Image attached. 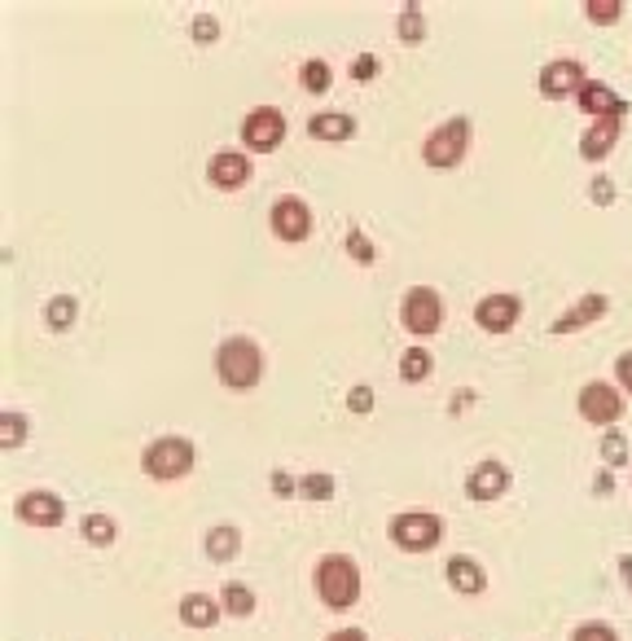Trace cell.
<instances>
[{"mask_svg": "<svg viewBox=\"0 0 632 641\" xmlns=\"http://www.w3.org/2000/svg\"><path fill=\"white\" fill-rule=\"evenodd\" d=\"M216 378L229 391H255L260 378H264V351H260V343L247 338V334H229L216 347Z\"/></svg>", "mask_w": 632, "mask_h": 641, "instance_id": "1", "label": "cell"}, {"mask_svg": "<svg viewBox=\"0 0 632 641\" xmlns=\"http://www.w3.org/2000/svg\"><path fill=\"white\" fill-rule=\"evenodd\" d=\"M313 585H316V598H320L329 611H351V607L360 602V589H364L360 567H356V558H347V554H325V558L313 567Z\"/></svg>", "mask_w": 632, "mask_h": 641, "instance_id": "2", "label": "cell"}, {"mask_svg": "<svg viewBox=\"0 0 632 641\" xmlns=\"http://www.w3.org/2000/svg\"><path fill=\"white\" fill-rule=\"evenodd\" d=\"M194 461H198V448L189 435H159L145 444L141 453V470L154 479V484H176V479H189L194 475Z\"/></svg>", "mask_w": 632, "mask_h": 641, "instance_id": "3", "label": "cell"}, {"mask_svg": "<svg viewBox=\"0 0 632 641\" xmlns=\"http://www.w3.org/2000/svg\"><path fill=\"white\" fill-rule=\"evenodd\" d=\"M470 137H475V123H470L466 115L444 119V123L422 141V163L435 167V172H453V167H461L466 154H470Z\"/></svg>", "mask_w": 632, "mask_h": 641, "instance_id": "4", "label": "cell"}, {"mask_svg": "<svg viewBox=\"0 0 632 641\" xmlns=\"http://www.w3.org/2000/svg\"><path fill=\"white\" fill-rule=\"evenodd\" d=\"M386 532L400 554H431L444 541V519L435 510H400V514H391Z\"/></svg>", "mask_w": 632, "mask_h": 641, "instance_id": "5", "label": "cell"}, {"mask_svg": "<svg viewBox=\"0 0 632 641\" xmlns=\"http://www.w3.org/2000/svg\"><path fill=\"white\" fill-rule=\"evenodd\" d=\"M400 325L417 343H426L431 334H439V325H444V295L435 286H408L404 300H400Z\"/></svg>", "mask_w": 632, "mask_h": 641, "instance_id": "6", "label": "cell"}, {"mask_svg": "<svg viewBox=\"0 0 632 641\" xmlns=\"http://www.w3.org/2000/svg\"><path fill=\"white\" fill-rule=\"evenodd\" d=\"M629 395L615 387V382H585L580 387V395H576V404H580V417L589 422V426H607V431H615V422L624 417V404Z\"/></svg>", "mask_w": 632, "mask_h": 641, "instance_id": "7", "label": "cell"}, {"mask_svg": "<svg viewBox=\"0 0 632 641\" xmlns=\"http://www.w3.org/2000/svg\"><path fill=\"white\" fill-rule=\"evenodd\" d=\"M286 141V115L277 106H255L242 119V145L251 154H273Z\"/></svg>", "mask_w": 632, "mask_h": 641, "instance_id": "8", "label": "cell"}, {"mask_svg": "<svg viewBox=\"0 0 632 641\" xmlns=\"http://www.w3.org/2000/svg\"><path fill=\"white\" fill-rule=\"evenodd\" d=\"M269 229L277 233V242H308L313 233V207L299 198V194H282L273 207H269Z\"/></svg>", "mask_w": 632, "mask_h": 641, "instance_id": "9", "label": "cell"}, {"mask_svg": "<svg viewBox=\"0 0 632 641\" xmlns=\"http://www.w3.org/2000/svg\"><path fill=\"white\" fill-rule=\"evenodd\" d=\"M585 84H589V75H585V66H580L576 57H554V62H545V66H541V79H536V88H541L545 101L580 97Z\"/></svg>", "mask_w": 632, "mask_h": 641, "instance_id": "10", "label": "cell"}, {"mask_svg": "<svg viewBox=\"0 0 632 641\" xmlns=\"http://www.w3.org/2000/svg\"><path fill=\"white\" fill-rule=\"evenodd\" d=\"M13 514L26 528H62L66 523V501L57 492H48V488H31V492H22L13 501Z\"/></svg>", "mask_w": 632, "mask_h": 641, "instance_id": "11", "label": "cell"}, {"mask_svg": "<svg viewBox=\"0 0 632 641\" xmlns=\"http://www.w3.org/2000/svg\"><path fill=\"white\" fill-rule=\"evenodd\" d=\"M523 317V300L514 291H497V295H483L475 304V325L483 334H510Z\"/></svg>", "mask_w": 632, "mask_h": 641, "instance_id": "12", "label": "cell"}, {"mask_svg": "<svg viewBox=\"0 0 632 641\" xmlns=\"http://www.w3.org/2000/svg\"><path fill=\"white\" fill-rule=\"evenodd\" d=\"M510 484H514L510 466H505V461L483 457V461L466 475V497H470V501H479V506H492V501H501V497L510 492Z\"/></svg>", "mask_w": 632, "mask_h": 641, "instance_id": "13", "label": "cell"}, {"mask_svg": "<svg viewBox=\"0 0 632 641\" xmlns=\"http://www.w3.org/2000/svg\"><path fill=\"white\" fill-rule=\"evenodd\" d=\"M251 176H255V163L247 159V150H220L207 163V181L216 189H242Z\"/></svg>", "mask_w": 632, "mask_h": 641, "instance_id": "14", "label": "cell"}, {"mask_svg": "<svg viewBox=\"0 0 632 641\" xmlns=\"http://www.w3.org/2000/svg\"><path fill=\"white\" fill-rule=\"evenodd\" d=\"M576 106H580L589 119H629V101H624L611 84H602V79H589V84L580 88Z\"/></svg>", "mask_w": 632, "mask_h": 641, "instance_id": "15", "label": "cell"}, {"mask_svg": "<svg viewBox=\"0 0 632 641\" xmlns=\"http://www.w3.org/2000/svg\"><path fill=\"white\" fill-rule=\"evenodd\" d=\"M444 576H448V589L461 594V598H479V594L488 589V572H483V563L470 558V554H453L448 567H444Z\"/></svg>", "mask_w": 632, "mask_h": 641, "instance_id": "16", "label": "cell"}, {"mask_svg": "<svg viewBox=\"0 0 632 641\" xmlns=\"http://www.w3.org/2000/svg\"><path fill=\"white\" fill-rule=\"evenodd\" d=\"M620 132H624V119H593L580 137V159L585 163H602L615 145H620Z\"/></svg>", "mask_w": 632, "mask_h": 641, "instance_id": "17", "label": "cell"}, {"mask_svg": "<svg viewBox=\"0 0 632 641\" xmlns=\"http://www.w3.org/2000/svg\"><path fill=\"white\" fill-rule=\"evenodd\" d=\"M176 616H181L185 629L203 633V629H216V624L225 620V607H220V598H211V594H185L181 607H176Z\"/></svg>", "mask_w": 632, "mask_h": 641, "instance_id": "18", "label": "cell"}, {"mask_svg": "<svg viewBox=\"0 0 632 641\" xmlns=\"http://www.w3.org/2000/svg\"><path fill=\"white\" fill-rule=\"evenodd\" d=\"M611 313V300L607 295H580L576 304H571V313H563V317L549 325V334H576V329H585V325H593V320H602Z\"/></svg>", "mask_w": 632, "mask_h": 641, "instance_id": "19", "label": "cell"}, {"mask_svg": "<svg viewBox=\"0 0 632 641\" xmlns=\"http://www.w3.org/2000/svg\"><path fill=\"white\" fill-rule=\"evenodd\" d=\"M360 132V123L347 115V110H320L308 119V137L313 141H325V145H342V141H351Z\"/></svg>", "mask_w": 632, "mask_h": 641, "instance_id": "20", "label": "cell"}, {"mask_svg": "<svg viewBox=\"0 0 632 641\" xmlns=\"http://www.w3.org/2000/svg\"><path fill=\"white\" fill-rule=\"evenodd\" d=\"M203 550H207L211 563H233V558L242 554V528H233V523L211 528V532L203 536Z\"/></svg>", "mask_w": 632, "mask_h": 641, "instance_id": "21", "label": "cell"}, {"mask_svg": "<svg viewBox=\"0 0 632 641\" xmlns=\"http://www.w3.org/2000/svg\"><path fill=\"white\" fill-rule=\"evenodd\" d=\"M79 536H84V545H92V550H110V545L119 541V523H115L110 514H101V510H88V514L79 519Z\"/></svg>", "mask_w": 632, "mask_h": 641, "instance_id": "22", "label": "cell"}, {"mask_svg": "<svg viewBox=\"0 0 632 641\" xmlns=\"http://www.w3.org/2000/svg\"><path fill=\"white\" fill-rule=\"evenodd\" d=\"M220 607H225V616H229V620H251L260 602H255V589H251V585L229 580V585L220 589Z\"/></svg>", "mask_w": 632, "mask_h": 641, "instance_id": "23", "label": "cell"}, {"mask_svg": "<svg viewBox=\"0 0 632 641\" xmlns=\"http://www.w3.org/2000/svg\"><path fill=\"white\" fill-rule=\"evenodd\" d=\"M435 373V356L422 347V343H413L404 356H400V378L404 382H426Z\"/></svg>", "mask_w": 632, "mask_h": 641, "instance_id": "24", "label": "cell"}, {"mask_svg": "<svg viewBox=\"0 0 632 641\" xmlns=\"http://www.w3.org/2000/svg\"><path fill=\"white\" fill-rule=\"evenodd\" d=\"M329 84H334V66H329L325 57H308V62L299 66V88H304V93L325 97V93H329Z\"/></svg>", "mask_w": 632, "mask_h": 641, "instance_id": "25", "label": "cell"}, {"mask_svg": "<svg viewBox=\"0 0 632 641\" xmlns=\"http://www.w3.org/2000/svg\"><path fill=\"white\" fill-rule=\"evenodd\" d=\"M75 317H79V300H75V295H53V300L44 304V325H48L53 334L70 329Z\"/></svg>", "mask_w": 632, "mask_h": 641, "instance_id": "26", "label": "cell"}, {"mask_svg": "<svg viewBox=\"0 0 632 641\" xmlns=\"http://www.w3.org/2000/svg\"><path fill=\"white\" fill-rule=\"evenodd\" d=\"M26 435H31L26 413L4 409V413H0V448H4V453H13V448H22V444H26Z\"/></svg>", "mask_w": 632, "mask_h": 641, "instance_id": "27", "label": "cell"}, {"mask_svg": "<svg viewBox=\"0 0 632 641\" xmlns=\"http://www.w3.org/2000/svg\"><path fill=\"white\" fill-rule=\"evenodd\" d=\"M395 35H400V44H422L426 40V13H422V4H404L400 9Z\"/></svg>", "mask_w": 632, "mask_h": 641, "instance_id": "28", "label": "cell"}, {"mask_svg": "<svg viewBox=\"0 0 632 641\" xmlns=\"http://www.w3.org/2000/svg\"><path fill=\"white\" fill-rule=\"evenodd\" d=\"M299 497H304V501H329V497H334V475H329V470L304 475V479H299Z\"/></svg>", "mask_w": 632, "mask_h": 641, "instance_id": "29", "label": "cell"}, {"mask_svg": "<svg viewBox=\"0 0 632 641\" xmlns=\"http://www.w3.org/2000/svg\"><path fill=\"white\" fill-rule=\"evenodd\" d=\"M585 13H589L593 26H615L624 18V0H589Z\"/></svg>", "mask_w": 632, "mask_h": 641, "instance_id": "30", "label": "cell"}, {"mask_svg": "<svg viewBox=\"0 0 632 641\" xmlns=\"http://www.w3.org/2000/svg\"><path fill=\"white\" fill-rule=\"evenodd\" d=\"M602 461L607 466H624L629 461V435L624 431H607L602 435Z\"/></svg>", "mask_w": 632, "mask_h": 641, "instance_id": "31", "label": "cell"}, {"mask_svg": "<svg viewBox=\"0 0 632 641\" xmlns=\"http://www.w3.org/2000/svg\"><path fill=\"white\" fill-rule=\"evenodd\" d=\"M571 641H620V633H615L607 620H589V624H580V629L571 633Z\"/></svg>", "mask_w": 632, "mask_h": 641, "instance_id": "32", "label": "cell"}, {"mask_svg": "<svg viewBox=\"0 0 632 641\" xmlns=\"http://www.w3.org/2000/svg\"><path fill=\"white\" fill-rule=\"evenodd\" d=\"M189 35H194V44H216L220 40V22L211 13H198L194 26H189Z\"/></svg>", "mask_w": 632, "mask_h": 641, "instance_id": "33", "label": "cell"}, {"mask_svg": "<svg viewBox=\"0 0 632 641\" xmlns=\"http://www.w3.org/2000/svg\"><path fill=\"white\" fill-rule=\"evenodd\" d=\"M347 251H351L360 264H373V260H378V251H373V242L364 238V229H351V233H347Z\"/></svg>", "mask_w": 632, "mask_h": 641, "instance_id": "34", "label": "cell"}, {"mask_svg": "<svg viewBox=\"0 0 632 641\" xmlns=\"http://www.w3.org/2000/svg\"><path fill=\"white\" fill-rule=\"evenodd\" d=\"M347 409H351V413H360V417H364V413H369V409H373V387H369V382H356V387H351V391H347Z\"/></svg>", "mask_w": 632, "mask_h": 641, "instance_id": "35", "label": "cell"}, {"mask_svg": "<svg viewBox=\"0 0 632 641\" xmlns=\"http://www.w3.org/2000/svg\"><path fill=\"white\" fill-rule=\"evenodd\" d=\"M615 387L632 400V351H620V356H615Z\"/></svg>", "mask_w": 632, "mask_h": 641, "instance_id": "36", "label": "cell"}, {"mask_svg": "<svg viewBox=\"0 0 632 641\" xmlns=\"http://www.w3.org/2000/svg\"><path fill=\"white\" fill-rule=\"evenodd\" d=\"M589 198H593L598 207H611V203H615V181H611V176H598V181L589 185Z\"/></svg>", "mask_w": 632, "mask_h": 641, "instance_id": "37", "label": "cell"}, {"mask_svg": "<svg viewBox=\"0 0 632 641\" xmlns=\"http://www.w3.org/2000/svg\"><path fill=\"white\" fill-rule=\"evenodd\" d=\"M269 488H273V497H299V484H295V479H291L286 470H273Z\"/></svg>", "mask_w": 632, "mask_h": 641, "instance_id": "38", "label": "cell"}, {"mask_svg": "<svg viewBox=\"0 0 632 641\" xmlns=\"http://www.w3.org/2000/svg\"><path fill=\"white\" fill-rule=\"evenodd\" d=\"M378 75V57L373 53H360L356 66H351V79H373Z\"/></svg>", "mask_w": 632, "mask_h": 641, "instance_id": "39", "label": "cell"}, {"mask_svg": "<svg viewBox=\"0 0 632 641\" xmlns=\"http://www.w3.org/2000/svg\"><path fill=\"white\" fill-rule=\"evenodd\" d=\"M320 641H369V633H364V629H334L329 638H320Z\"/></svg>", "mask_w": 632, "mask_h": 641, "instance_id": "40", "label": "cell"}, {"mask_svg": "<svg viewBox=\"0 0 632 641\" xmlns=\"http://www.w3.org/2000/svg\"><path fill=\"white\" fill-rule=\"evenodd\" d=\"M620 580H624V589L632 594V554H620Z\"/></svg>", "mask_w": 632, "mask_h": 641, "instance_id": "41", "label": "cell"}]
</instances>
